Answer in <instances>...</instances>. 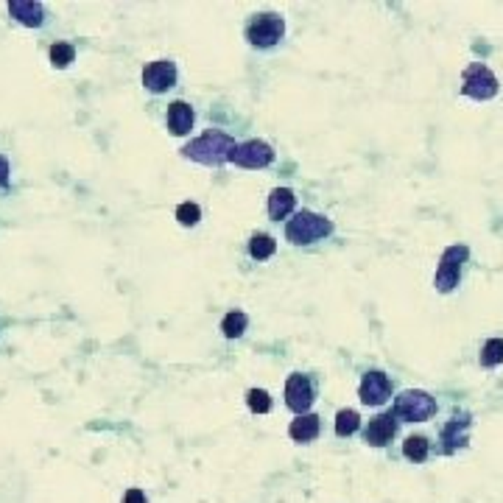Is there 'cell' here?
Returning <instances> with one entry per match:
<instances>
[{"instance_id":"17","label":"cell","mask_w":503,"mask_h":503,"mask_svg":"<svg viewBox=\"0 0 503 503\" xmlns=\"http://www.w3.org/2000/svg\"><path fill=\"white\" fill-rule=\"evenodd\" d=\"M358 425H361V417H358V411L344 408V411H338V417H336V434H338V437H352L355 430H358Z\"/></svg>"},{"instance_id":"9","label":"cell","mask_w":503,"mask_h":503,"mask_svg":"<svg viewBox=\"0 0 503 503\" xmlns=\"http://www.w3.org/2000/svg\"><path fill=\"white\" fill-rule=\"evenodd\" d=\"M285 403H289V408L297 414H305L313 405V386L305 375L289 378V383H285Z\"/></svg>"},{"instance_id":"16","label":"cell","mask_w":503,"mask_h":503,"mask_svg":"<svg viewBox=\"0 0 503 503\" xmlns=\"http://www.w3.org/2000/svg\"><path fill=\"white\" fill-rule=\"evenodd\" d=\"M294 204H297L294 190H289V188H277V190L268 196V215L280 221V219H285V215L294 210Z\"/></svg>"},{"instance_id":"2","label":"cell","mask_w":503,"mask_h":503,"mask_svg":"<svg viewBox=\"0 0 503 503\" xmlns=\"http://www.w3.org/2000/svg\"><path fill=\"white\" fill-rule=\"evenodd\" d=\"M330 232H333V221L311 210H300L289 221V227H285V238L291 244H313L319 238H327Z\"/></svg>"},{"instance_id":"12","label":"cell","mask_w":503,"mask_h":503,"mask_svg":"<svg viewBox=\"0 0 503 503\" xmlns=\"http://www.w3.org/2000/svg\"><path fill=\"white\" fill-rule=\"evenodd\" d=\"M9 15L17 17V20H20L23 26H28V28L42 26V20H45L42 3H34V0H12V3H9Z\"/></svg>"},{"instance_id":"6","label":"cell","mask_w":503,"mask_h":503,"mask_svg":"<svg viewBox=\"0 0 503 503\" xmlns=\"http://www.w3.org/2000/svg\"><path fill=\"white\" fill-rule=\"evenodd\" d=\"M467 246H448L442 252V260H439V268H437V289L439 291H453L459 285V277H461V266L467 260Z\"/></svg>"},{"instance_id":"26","label":"cell","mask_w":503,"mask_h":503,"mask_svg":"<svg viewBox=\"0 0 503 503\" xmlns=\"http://www.w3.org/2000/svg\"><path fill=\"white\" fill-rule=\"evenodd\" d=\"M9 185V160L0 154V188H6Z\"/></svg>"},{"instance_id":"21","label":"cell","mask_w":503,"mask_h":503,"mask_svg":"<svg viewBox=\"0 0 503 503\" xmlns=\"http://www.w3.org/2000/svg\"><path fill=\"white\" fill-rule=\"evenodd\" d=\"M503 361V341L500 338H489L481 349V364L484 367H497Z\"/></svg>"},{"instance_id":"10","label":"cell","mask_w":503,"mask_h":503,"mask_svg":"<svg viewBox=\"0 0 503 503\" xmlns=\"http://www.w3.org/2000/svg\"><path fill=\"white\" fill-rule=\"evenodd\" d=\"M392 394V383L383 372H367L361 381V389H358V397L367 405H383Z\"/></svg>"},{"instance_id":"4","label":"cell","mask_w":503,"mask_h":503,"mask_svg":"<svg viewBox=\"0 0 503 503\" xmlns=\"http://www.w3.org/2000/svg\"><path fill=\"white\" fill-rule=\"evenodd\" d=\"M282 34H285V23L280 15H257L246 26V39L255 48H271L282 39Z\"/></svg>"},{"instance_id":"14","label":"cell","mask_w":503,"mask_h":503,"mask_svg":"<svg viewBox=\"0 0 503 503\" xmlns=\"http://www.w3.org/2000/svg\"><path fill=\"white\" fill-rule=\"evenodd\" d=\"M289 434H291L294 442H313V439L319 437V417H316V414H300V417L291 422Z\"/></svg>"},{"instance_id":"3","label":"cell","mask_w":503,"mask_h":503,"mask_svg":"<svg viewBox=\"0 0 503 503\" xmlns=\"http://www.w3.org/2000/svg\"><path fill=\"white\" fill-rule=\"evenodd\" d=\"M434 411H437V403H434V397H430L428 392L408 389V392H403L394 400V411L392 414L400 417V419H408V422H422V419H428Z\"/></svg>"},{"instance_id":"22","label":"cell","mask_w":503,"mask_h":503,"mask_svg":"<svg viewBox=\"0 0 503 503\" xmlns=\"http://www.w3.org/2000/svg\"><path fill=\"white\" fill-rule=\"evenodd\" d=\"M73 59H76V48L70 45V42H56V45L51 48V62H53V67H67Z\"/></svg>"},{"instance_id":"20","label":"cell","mask_w":503,"mask_h":503,"mask_svg":"<svg viewBox=\"0 0 503 503\" xmlns=\"http://www.w3.org/2000/svg\"><path fill=\"white\" fill-rule=\"evenodd\" d=\"M403 453H405V459H411V461H425L428 459V439L425 437H408L405 442H403Z\"/></svg>"},{"instance_id":"1","label":"cell","mask_w":503,"mask_h":503,"mask_svg":"<svg viewBox=\"0 0 503 503\" xmlns=\"http://www.w3.org/2000/svg\"><path fill=\"white\" fill-rule=\"evenodd\" d=\"M232 152H235V140L227 131H207L182 149L185 157L201 165H224L232 157Z\"/></svg>"},{"instance_id":"19","label":"cell","mask_w":503,"mask_h":503,"mask_svg":"<svg viewBox=\"0 0 503 503\" xmlns=\"http://www.w3.org/2000/svg\"><path fill=\"white\" fill-rule=\"evenodd\" d=\"M274 249H277V241H274L271 235H255V238L249 241V255H252L255 260H266V257H271V255H274Z\"/></svg>"},{"instance_id":"15","label":"cell","mask_w":503,"mask_h":503,"mask_svg":"<svg viewBox=\"0 0 503 503\" xmlns=\"http://www.w3.org/2000/svg\"><path fill=\"white\" fill-rule=\"evenodd\" d=\"M168 126H171V131L174 134H188L190 129H193V109L185 104V101H174L171 107H168Z\"/></svg>"},{"instance_id":"13","label":"cell","mask_w":503,"mask_h":503,"mask_svg":"<svg viewBox=\"0 0 503 503\" xmlns=\"http://www.w3.org/2000/svg\"><path fill=\"white\" fill-rule=\"evenodd\" d=\"M467 428H470V419H467V417H461V419H450V422L442 428L445 453H453L456 448H464V445H467Z\"/></svg>"},{"instance_id":"7","label":"cell","mask_w":503,"mask_h":503,"mask_svg":"<svg viewBox=\"0 0 503 503\" xmlns=\"http://www.w3.org/2000/svg\"><path fill=\"white\" fill-rule=\"evenodd\" d=\"M271 160H274V152L263 140L241 143V146H235V152L230 157V163H235L241 168H266V165H271Z\"/></svg>"},{"instance_id":"18","label":"cell","mask_w":503,"mask_h":503,"mask_svg":"<svg viewBox=\"0 0 503 503\" xmlns=\"http://www.w3.org/2000/svg\"><path fill=\"white\" fill-rule=\"evenodd\" d=\"M246 324H249L246 313H241V311H230V313L224 316V322H221V330H224V336H227V338H238V336H244Z\"/></svg>"},{"instance_id":"11","label":"cell","mask_w":503,"mask_h":503,"mask_svg":"<svg viewBox=\"0 0 503 503\" xmlns=\"http://www.w3.org/2000/svg\"><path fill=\"white\" fill-rule=\"evenodd\" d=\"M397 434V417L394 414H381L375 419H369L367 425V442L375 448H383L386 442H392V437Z\"/></svg>"},{"instance_id":"5","label":"cell","mask_w":503,"mask_h":503,"mask_svg":"<svg viewBox=\"0 0 503 503\" xmlns=\"http://www.w3.org/2000/svg\"><path fill=\"white\" fill-rule=\"evenodd\" d=\"M461 93L475 98V101H489L497 95V79L495 73L486 67V64H470L464 70V84H461Z\"/></svg>"},{"instance_id":"8","label":"cell","mask_w":503,"mask_h":503,"mask_svg":"<svg viewBox=\"0 0 503 503\" xmlns=\"http://www.w3.org/2000/svg\"><path fill=\"white\" fill-rule=\"evenodd\" d=\"M143 84L152 93H165L176 84V64L171 59H157L143 70Z\"/></svg>"},{"instance_id":"25","label":"cell","mask_w":503,"mask_h":503,"mask_svg":"<svg viewBox=\"0 0 503 503\" xmlns=\"http://www.w3.org/2000/svg\"><path fill=\"white\" fill-rule=\"evenodd\" d=\"M123 503H146V495H143V492L134 486V489H129V492L123 495Z\"/></svg>"},{"instance_id":"23","label":"cell","mask_w":503,"mask_h":503,"mask_svg":"<svg viewBox=\"0 0 503 503\" xmlns=\"http://www.w3.org/2000/svg\"><path fill=\"white\" fill-rule=\"evenodd\" d=\"M246 405H249L255 414H268V411H271V397H268V392H263V389H252V392L246 394Z\"/></svg>"},{"instance_id":"24","label":"cell","mask_w":503,"mask_h":503,"mask_svg":"<svg viewBox=\"0 0 503 503\" xmlns=\"http://www.w3.org/2000/svg\"><path fill=\"white\" fill-rule=\"evenodd\" d=\"M176 219H179V224L193 227V224H199V219H201V210H199V204H193V201H182V204L176 207Z\"/></svg>"}]
</instances>
